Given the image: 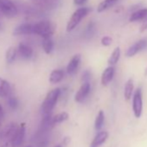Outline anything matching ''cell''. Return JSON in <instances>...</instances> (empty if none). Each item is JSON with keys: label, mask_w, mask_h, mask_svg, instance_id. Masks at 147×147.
Returning a JSON list of instances; mask_svg holds the SVG:
<instances>
[{"label": "cell", "mask_w": 147, "mask_h": 147, "mask_svg": "<svg viewBox=\"0 0 147 147\" xmlns=\"http://www.w3.org/2000/svg\"><path fill=\"white\" fill-rule=\"evenodd\" d=\"M61 90L59 88H54L47 94V95L42 104V111L44 115L51 114V112L55 108V107L58 101V99L61 96Z\"/></svg>", "instance_id": "6da1fadb"}, {"label": "cell", "mask_w": 147, "mask_h": 147, "mask_svg": "<svg viewBox=\"0 0 147 147\" xmlns=\"http://www.w3.org/2000/svg\"><path fill=\"white\" fill-rule=\"evenodd\" d=\"M11 94V84L5 79L0 77V98H7Z\"/></svg>", "instance_id": "2e32d148"}, {"label": "cell", "mask_w": 147, "mask_h": 147, "mask_svg": "<svg viewBox=\"0 0 147 147\" xmlns=\"http://www.w3.org/2000/svg\"><path fill=\"white\" fill-rule=\"evenodd\" d=\"M132 109L134 113V116L136 118H139L142 113L143 109V101H142V92L140 88H137L135 94L133 95L132 100Z\"/></svg>", "instance_id": "8992f818"}, {"label": "cell", "mask_w": 147, "mask_h": 147, "mask_svg": "<svg viewBox=\"0 0 147 147\" xmlns=\"http://www.w3.org/2000/svg\"><path fill=\"white\" fill-rule=\"evenodd\" d=\"M55 30V26L53 23L48 20H42L33 24V34L41 37H51Z\"/></svg>", "instance_id": "7a4b0ae2"}, {"label": "cell", "mask_w": 147, "mask_h": 147, "mask_svg": "<svg viewBox=\"0 0 147 147\" xmlns=\"http://www.w3.org/2000/svg\"><path fill=\"white\" fill-rule=\"evenodd\" d=\"M33 34V24L30 23L21 24L17 26L13 30L14 36H23V35H31Z\"/></svg>", "instance_id": "8fae6325"}, {"label": "cell", "mask_w": 147, "mask_h": 147, "mask_svg": "<svg viewBox=\"0 0 147 147\" xmlns=\"http://www.w3.org/2000/svg\"><path fill=\"white\" fill-rule=\"evenodd\" d=\"M112 42H113V39L110 36H107L102 37V39H101V44L103 46H106V47L110 46L112 44Z\"/></svg>", "instance_id": "83f0119b"}, {"label": "cell", "mask_w": 147, "mask_h": 147, "mask_svg": "<svg viewBox=\"0 0 147 147\" xmlns=\"http://www.w3.org/2000/svg\"><path fill=\"white\" fill-rule=\"evenodd\" d=\"M25 131H26L25 123L20 124L18 127L16 133L14 134L13 138L10 141L11 147H21L25 138Z\"/></svg>", "instance_id": "5b68a950"}, {"label": "cell", "mask_w": 147, "mask_h": 147, "mask_svg": "<svg viewBox=\"0 0 147 147\" xmlns=\"http://www.w3.org/2000/svg\"><path fill=\"white\" fill-rule=\"evenodd\" d=\"M69 142H70V138H69L68 137H65V138H63V144H64L65 145H67Z\"/></svg>", "instance_id": "d6a6232c"}, {"label": "cell", "mask_w": 147, "mask_h": 147, "mask_svg": "<svg viewBox=\"0 0 147 147\" xmlns=\"http://www.w3.org/2000/svg\"><path fill=\"white\" fill-rule=\"evenodd\" d=\"M145 18H147V8L146 9H140L131 15L130 22H138L143 21Z\"/></svg>", "instance_id": "ac0fdd59"}, {"label": "cell", "mask_w": 147, "mask_h": 147, "mask_svg": "<svg viewBox=\"0 0 147 147\" xmlns=\"http://www.w3.org/2000/svg\"><path fill=\"white\" fill-rule=\"evenodd\" d=\"M117 1H118V0H103V1L101 3H100V5H98L97 11L100 13V12H103V11H107L110 7L114 5L117 3Z\"/></svg>", "instance_id": "7402d4cb"}, {"label": "cell", "mask_w": 147, "mask_h": 147, "mask_svg": "<svg viewBox=\"0 0 147 147\" xmlns=\"http://www.w3.org/2000/svg\"><path fill=\"white\" fill-rule=\"evenodd\" d=\"M147 29V18H145L143 21H142V25L140 27V31L143 32Z\"/></svg>", "instance_id": "f546056e"}, {"label": "cell", "mask_w": 147, "mask_h": 147, "mask_svg": "<svg viewBox=\"0 0 147 147\" xmlns=\"http://www.w3.org/2000/svg\"><path fill=\"white\" fill-rule=\"evenodd\" d=\"M26 147H32V146H31V145H27Z\"/></svg>", "instance_id": "d590c367"}, {"label": "cell", "mask_w": 147, "mask_h": 147, "mask_svg": "<svg viewBox=\"0 0 147 147\" xmlns=\"http://www.w3.org/2000/svg\"><path fill=\"white\" fill-rule=\"evenodd\" d=\"M87 2H88V0H74V4L78 6L84 5Z\"/></svg>", "instance_id": "4dcf8cb0"}, {"label": "cell", "mask_w": 147, "mask_h": 147, "mask_svg": "<svg viewBox=\"0 0 147 147\" xmlns=\"http://www.w3.org/2000/svg\"><path fill=\"white\" fill-rule=\"evenodd\" d=\"M81 60H82V57L80 54L75 55L71 58L68 64L67 65V69H66L67 73L69 76H74L77 72L81 64Z\"/></svg>", "instance_id": "30bf717a"}, {"label": "cell", "mask_w": 147, "mask_h": 147, "mask_svg": "<svg viewBox=\"0 0 147 147\" xmlns=\"http://www.w3.org/2000/svg\"><path fill=\"white\" fill-rule=\"evenodd\" d=\"M108 138V132L107 131H101L98 132V134L94 137L93 141L91 142L90 147H100L103 144Z\"/></svg>", "instance_id": "9a60e30c"}, {"label": "cell", "mask_w": 147, "mask_h": 147, "mask_svg": "<svg viewBox=\"0 0 147 147\" xmlns=\"http://www.w3.org/2000/svg\"><path fill=\"white\" fill-rule=\"evenodd\" d=\"M104 121H105V114H104V112L102 110H100V111H99L97 117L95 119V122H94L95 130H97V131L100 130L104 125Z\"/></svg>", "instance_id": "cb8c5ba5"}, {"label": "cell", "mask_w": 147, "mask_h": 147, "mask_svg": "<svg viewBox=\"0 0 147 147\" xmlns=\"http://www.w3.org/2000/svg\"><path fill=\"white\" fill-rule=\"evenodd\" d=\"M18 125L16 124V123H10L8 124L7 125L5 126V128L2 130L1 131V135L4 138L7 139V140H11V138H13L14 134L16 133L17 130H18Z\"/></svg>", "instance_id": "4fadbf2b"}, {"label": "cell", "mask_w": 147, "mask_h": 147, "mask_svg": "<svg viewBox=\"0 0 147 147\" xmlns=\"http://www.w3.org/2000/svg\"><path fill=\"white\" fill-rule=\"evenodd\" d=\"M64 78V72L62 69H54L49 75V82L51 84H57Z\"/></svg>", "instance_id": "e0dca14e"}, {"label": "cell", "mask_w": 147, "mask_h": 147, "mask_svg": "<svg viewBox=\"0 0 147 147\" xmlns=\"http://www.w3.org/2000/svg\"><path fill=\"white\" fill-rule=\"evenodd\" d=\"M95 33V24L94 22H90L85 30V37L90 38Z\"/></svg>", "instance_id": "484cf974"}, {"label": "cell", "mask_w": 147, "mask_h": 147, "mask_svg": "<svg viewBox=\"0 0 147 147\" xmlns=\"http://www.w3.org/2000/svg\"><path fill=\"white\" fill-rule=\"evenodd\" d=\"M91 90V86L89 82H83L80 87L79 90L76 92L75 95V100L77 103H82L85 100V99L88 96Z\"/></svg>", "instance_id": "ba28073f"}, {"label": "cell", "mask_w": 147, "mask_h": 147, "mask_svg": "<svg viewBox=\"0 0 147 147\" xmlns=\"http://www.w3.org/2000/svg\"><path fill=\"white\" fill-rule=\"evenodd\" d=\"M133 88H134L133 81L131 79L128 80L125 83V90H124V96H125V100H129L131 99V96L132 92H133Z\"/></svg>", "instance_id": "603a6c76"}, {"label": "cell", "mask_w": 147, "mask_h": 147, "mask_svg": "<svg viewBox=\"0 0 147 147\" xmlns=\"http://www.w3.org/2000/svg\"><path fill=\"white\" fill-rule=\"evenodd\" d=\"M8 98V105L11 109H17L18 107V100L16 97L11 96V94L7 97Z\"/></svg>", "instance_id": "4316f807"}, {"label": "cell", "mask_w": 147, "mask_h": 147, "mask_svg": "<svg viewBox=\"0 0 147 147\" xmlns=\"http://www.w3.org/2000/svg\"><path fill=\"white\" fill-rule=\"evenodd\" d=\"M18 52L20 55V56L25 60L30 59L33 55V49L31 48V46L24 42H21L18 44Z\"/></svg>", "instance_id": "7c38bea8"}, {"label": "cell", "mask_w": 147, "mask_h": 147, "mask_svg": "<svg viewBox=\"0 0 147 147\" xmlns=\"http://www.w3.org/2000/svg\"><path fill=\"white\" fill-rule=\"evenodd\" d=\"M0 12L8 18H12L18 15V8L11 0H0Z\"/></svg>", "instance_id": "277c9868"}, {"label": "cell", "mask_w": 147, "mask_h": 147, "mask_svg": "<svg viewBox=\"0 0 147 147\" xmlns=\"http://www.w3.org/2000/svg\"><path fill=\"white\" fill-rule=\"evenodd\" d=\"M92 11L91 8L89 7H82L77 9L75 12H74L69 18L67 24V31L70 32L75 30L77 25L81 23V21L88 16V14Z\"/></svg>", "instance_id": "3957f363"}, {"label": "cell", "mask_w": 147, "mask_h": 147, "mask_svg": "<svg viewBox=\"0 0 147 147\" xmlns=\"http://www.w3.org/2000/svg\"><path fill=\"white\" fill-rule=\"evenodd\" d=\"M119 56H120V49L119 47H117V48H115V49L113 51L112 55H110V57L107 61L108 64L111 66L116 64L118 62V61L119 60Z\"/></svg>", "instance_id": "d4e9b609"}, {"label": "cell", "mask_w": 147, "mask_h": 147, "mask_svg": "<svg viewBox=\"0 0 147 147\" xmlns=\"http://www.w3.org/2000/svg\"><path fill=\"white\" fill-rule=\"evenodd\" d=\"M91 77V74L88 70H86L83 74H82V82H89Z\"/></svg>", "instance_id": "f1b7e54d"}, {"label": "cell", "mask_w": 147, "mask_h": 147, "mask_svg": "<svg viewBox=\"0 0 147 147\" xmlns=\"http://www.w3.org/2000/svg\"><path fill=\"white\" fill-rule=\"evenodd\" d=\"M18 55V49L15 47H10L5 53V60L6 62L9 64H11L15 61Z\"/></svg>", "instance_id": "ffe728a7"}, {"label": "cell", "mask_w": 147, "mask_h": 147, "mask_svg": "<svg viewBox=\"0 0 147 147\" xmlns=\"http://www.w3.org/2000/svg\"><path fill=\"white\" fill-rule=\"evenodd\" d=\"M3 117H4V110H3L1 104H0V120L3 119Z\"/></svg>", "instance_id": "1f68e13d"}, {"label": "cell", "mask_w": 147, "mask_h": 147, "mask_svg": "<svg viewBox=\"0 0 147 147\" xmlns=\"http://www.w3.org/2000/svg\"><path fill=\"white\" fill-rule=\"evenodd\" d=\"M1 147H9V145H8V143H5V144H4L3 145H1Z\"/></svg>", "instance_id": "836d02e7"}, {"label": "cell", "mask_w": 147, "mask_h": 147, "mask_svg": "<svg viewBox=\"0 0 147 147\" xmlns=\"http://www.w3.org/2000/svg\"><path fill=\"white\" fill-rule=\"evenodd\" d=\"M33 4L41 10H53L58 7L60 0H32Z\"/></svg>", "instance_id": "52a82bcc"}, {"label": "cell", "mask_w": 147, "mask_h": 147, "mask_svg": "<svg viewBox=\"0 0 147 147\" xmlns=\"http://www.w3.org/2000/svg\"><path fill=\"white\" fill-rule=\"evenodd\" d=\"M1 15H2V13H1V12H0V16H1Z\"/></svg>", "instance_id": "8d00e7d4"}, {"label": "cell", "mask_w": 147, "mask_h": 147, "mask_svg": "<svg viewBox=\"0 0 147 147\" xmlns=\"http://www.w3.org/2000/svg\"><path fill=\"white\" fill-rule=\"evenodd\" d=\"M55 147H61V145H60V144H57V145H55Z\"/></svg>", "instance_id": "e575fe53"}, {"label": "cell", "mask_w": 147, "mask_h": 147, "mask_svg": "<svg viewBox=\"0 0 147 147\" xmlns=\"http://www.w3.org/2000/svg\"><path fill=\"white\" fill-rule=\"evenodd\" d=\"M42 46L44 50V52L47 55H49L52 53L54 49V41L51 37H44L42 38Z\"/></svg>", "instance_id": "d6986e66"}, {"label": "cell", "mask_w": 147, "mask_h": 147, "mask_svg": "<svg viewBox=\"0 0 147 147\" xmlns=\"http://www.w3.org/2000/svg\"><path fill=\"white\" fill-rule=\"evenodd\" d=\"M114 76V67L113 66H110L107 67L101 76V84L103 86H107L113 80Z\"/></svg>", "instance_id": "5bb4252c"}, {"label": "cell", "mask_w": 147, "mask_h": 147, "mask_svg": "<svg viewBox=\"0 0 147 147\" xmlns=\"http://www.w3.org/2000/svg\"><path fill=\"white\" fill-rule=\"evenodd\" d=\"M68 118H69V115L67 112H61V113H59L56 115L53 116L51 121H52L53 125H55L56 124H60V123H62V122L67 120Z\"/></svg>", "instance_id": "44dd1931"}, {"label": "cell", "mask_w": 147, "mask_h": 147, "mask_svg": "<svg viewBox=\"0 0 147 147\" xmlns=\"http://www.w3.org/2000/svg\"><path fill=\"white\" fill-rule=\"evenodd\" d=\"M147 48V39H141L139 41H138L137 42H135L134 44H132L126 51L125 55L128 57H131L133 55H135L136 54H138V52L144 50V49Z\"/></svg>", "instance_id": "9c48e42d"}]
</instances>
